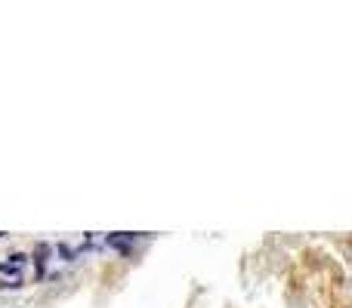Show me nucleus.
I'll return each instance as SVG.
<instances>
[{
    "label": "nucleus",
    "instance_id": "1",
    "mask_svg": "<svg viewBox=\"0 0 352 308\" xmlns=\"http://www.w3.org/2000/svg\"><path fill=\"white\" fill-rule=\"evenodd\" d=\"M133 244H136V235H130V231H124V235H109V247L121 256L133 253Z\"/></svg>",
    "mask_w": 352,
    "mask_h": 308
},
{
    "label": "nucleus",
    "instance_id": "2",
    "mask_svg": "<svg viewBox=\"0 0 352 308\" xmlns=\"http://www.w3.org/2000/svg\"><path fill=\"white\" fill-rule=\"evenodd\" d=\"M50 244H37V250H34V256H31V259H34V265H37V281L43 278V274H47V259H50Z\"/></svg>",
    "mask_w": 352,
    "mask_h": 308
},
{
    "label": "nucleus",
    "instance_id": "3",
    "mask_svg": "<svg viewBox=\"0 0 352 308\" xmlns=\"http://www.w3.org/2000/svg\"><path fill=\"white\" fill-rule=\"evenodd\" d=\"M0 274H10L12 281H22V265L19 262H0Z\"/></svg>",
    "mask_w": 352,
    "mask_h": 308
},
{
    "label": "nucleus",
    "instance_id": "4",
    "mask_svg": "<svg viewBox=\"0 0 352 308\" xmlns=\"http://www.w3.org/2000/svg\"><path fill=\"white\" fill-rule=\"evenodd\" d=\"M56 253H59V259L72 262L74 256H78V250H74V247H68V244H59V247H56Z\"/></svg>",
    "mask_w": 352,
    "mask_h": 308
},
{
    "label": "nucleus",
    "instance_id": "5",
    "mask_svg": "<svg viewBox=\"0 0 352 308\" xmlns=\"http://www.w3.org/2000/svg\"><path fill=\"white\" fill-rule=\"evenodd\" d=\"M22 281H0V290H19Z\"/></svg>",
    "mask_w": 352,
    "mask_h": 308
}]
</instances>
